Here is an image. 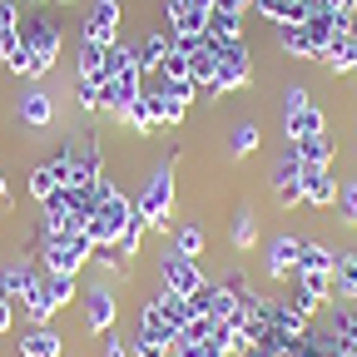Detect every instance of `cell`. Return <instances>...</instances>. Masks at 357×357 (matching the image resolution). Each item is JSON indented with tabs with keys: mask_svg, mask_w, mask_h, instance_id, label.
I'll list each match as a JSON object with an SVG mask.
<instances>
[{
	"mask_svg": "<svg viewBox=\"0 0 357 357\" xmlns=\"http://www.w3.org/2000/svg\"><path fill=\"white\" fill-rule=\"evenodd\" d=\"M134 213H139L154 234H174V223H169V213H174V169H169V164H159V169L149 174V184L139 189Z\"/></svg>",
	"mask_w": 357,
	"mask_h": 357,
	"instance_id": "1",
	"label": "cell"
},
{
	"mask_svg": "<svg viewBox=\"0 0 357 357\" xmlns=\"http://www.w3.org/2000/svg\"><path fill=\"white\" fill-rule=\"evenodd\" d=\"M213 50H218V75L208 84V95L223 100V95H234V89H243L253 79V65H248V45L243 40H213Z\"/></svg>",
	"mask_w": 357,
	"mask_h": 357,
	"instance_id": "2",
	"label": "cell"
},
{
	"mask_svg": "<svg viewBox=\"0 0 357 357\" xmlns=\"http://www.w3.org/2000/svg\"><path fill=\"white\" fill-rule=\"evenodd\" d=\"M20 40H25V50H30V60H35V79L40 75H50L55 70V60H60V30L50 25V20H40V15H20Z\"/></svg>",
	"mask_w": 357,
	"mask_h": 357,
	"instance_id": "3",
	"label": "cell"
},
{
	"mask_svg": "<svg viewBox=\"0 0 357 357\" xmlns=\"http://www.w3.org/2000/svg\"><path fill=\"white\" fill-rule=\"evenodd\" d=\"M89 234H65V238H45L40 243V263H45V273H79V268L89 263Z\"/></svg>",
	"mask_w": 357,
	"mask_h": 357,
	"instance_id": "4",
	"label": "cell"
},
{
	"mask_svg": "<svg viewBox=\"0 0 357 357\" xmlns=\"http://www.w3.org/2000/svg\"><path fill=\"white\" fill-rule=\"evenodd\" d=\"M159 278H164V288L169 293H178V298H194L208 278H204V268H199V258H184V253H164L159 258Z\"/></svg>",
	"mask_w": 357,
	"mask_h": 357,
	"instance_id": "5",
	"label": "cell"
},
{
	"mask_svg": "<svg viewBox=\"0 0 357 357\" xmlns=\"http://www.w3.org/2000/svg\"><path fill=\"white\" fill-rule=\"evenodd\" d=\"M139 95H144V70L129 65V70H119V75H109V79L100 84V109H105V114H124Z\"/></svg>",
	"mask_w": 357,
	"mask_h": 357,
	"instance_id": "6",
	"label": "cell"
},
{
	"mask_svg": "<svg viewBox=\"0 0 357 357\" xmlns=\"http://www.w3.org/2000/svg\"><path fill=\"white\" fill-rule=\"evenodd\" d=\"M268 184H273V199H278L283 208H298V204H303V159H298V149H293V144H288V149H283V159L273 164Z\"/></svg>",
	"mask_w": 357,
	"mask_h": 357,
	"instance_id": "7",
	"label": "cell"
},
{
	"mask_svg": "<svg viewBox=\"0 0 357 357\" xmlns=\"http://www.w3.org/2000/svg\"><path fill=\"white\" fill-rule=\"evenodd\" d=\"M79 303H84V328H89V333H114V318H119L114 288L95 283V288H84V293H79Z\"/></svg>",
	"mask_w": 357,
	"mask_h": 357,
	"instance_id": "8",
	"label": "cell"
},
{
	"mask_svg": "<svg viewBox=\"0 0 357 357\" xmlns=\"http://www.w3.org/2000/svg\"><path fill=\"white\" fill-rule=\"evenodd\" d=\"M79 35H84V45H114L119 40V0H95Z\"/></svg>",
	"mask_w": 357,
	"mask_h": 357,
	"instance_id": "9",
	"label": "cell"
},
{
	"mask_svg": "<svg viewBox=\"0 0 357 357\" xmlns=\"http://www.w3.org/2000/svg\"><path fill=\"white\" fill-rule=\"evenodd\" d=\"M283 134H288V144H298V139H312V134H328V114H323L318 105L283 109Z\"/></svg>",
	"mask_w": 357,
	"mask_h": 357,
	"instance_id": "10",
	"label": "cell"
},
{
	"mask_svg": "<svg viewBox=\"0 0 357 357\" xmlns=\"http://www.w3.org/2000/svg\"><path fill=\"white\" fill-rule=\"evenodd\" d=\"M134 333H144V337H159V342H178V328L169 323V312L159 307V298H144L139 303V318H134Z\"/></svg>",
	"mask_w": 357,
	"mask_h": 357,
	"instance_id": "11",
	"label": "cell"
},
{
	"mask_svg": "<svg viewBox=\"0 0 357 357\" xmlns=\"http://www.w3.org/2000/svg\"><path fill=\"white\" fill-rule=\"evenodd\" d=\"M303 204H307V208H333V204H337V178H333V169H303Z\"/></svg>",
	"mask_w": 357,
	"mask_h": 357,
	"instance_id": "12",
	"label": "cell"
},
{
	"mask_svg": "<svg viewBox=\"0 0 357 357\" xmlns=\"http://www.w3.org/2000/svg\"><path fill=\"white\" fill-rule=\"evenodd\" d=\"M298 248H303V238L298 234H278L273 243H268V278H293V268H298Z\"/></svg>",
	"mask_w": 357,
	"mask_h": 357,
	"instance_id": "13",
	"label": "cell"
},
{
	"mask_svg": "<svg viewBox=\"0 0 357 357\" xmlns=\"http://www.w3.org/2000/svg\"><path fill=\"white\" fill-rule=\"evenodd\" d=\"M328 337H333V347L342 352V357H357V307L352 303H342L333 318H328V328H323Z\"/></svg>",
	"mask_w": 357,
	"mask_h": 357,
	"instance_id": "14",
	"label": "cell"
},
{
	"mask_svg": "<svg viewBox=\"0 0 357 357\" xmlns=\"http://www.w3.org/2000/svg\"><path fill=\"white\" fill-rule=\"evenodd\" d=\"M40 283V268L30 258H15L10 268H0V298H25Z\"/></svg>",
	"mask_w": 357,
	"mask_h": 357,
	"instance_id": "15",
	"label": "cell"
},
{
	"mask_svg": "<svg viewBox=\"0 0 357 357\" xmlns=\"http://www.w3.org/2000/svg\"><path fill=\"white\" fill-rule=\"evenodd\" d=\"M303 169H333L337 164V139H328V134H312V139H298L293 144Z\"/></svg>",
	"mask_w": 357,
	"mask_h": 357,
	"instance_id": "16",
	"label": "cell"
},
{
	"mask_svg": "<svg viewBox=\"0 0 357 357\" xmlns=\"http://www.w3.org/2000/svg\"><path fill=\"white\" fill-rule=\"evenodd\" d=\"M105 50L109 45H79V60H75V79H84V84H105L109 79V65H105Z\"/></svg>",
	"mask_w": 357,
	"mask_h": 357,
	"instance_id": "17",
	"label": "cell"
},
{
	"mask_svg": "<svg viewBox=\"0 0 357 357\" xmlns=\"http://www.w3.org/2000/svg\"><path fill=\"white\" fill-rule=\"evenodd\" d=\"M278 45H283V55H293V60H318L323 55V45L307 35V25H278Z\"/></svg>",
	"mask_w": 357,
	"mask_h": 357,
	"instance_id": "18",
	"label": "cell"
},
{
	"mask_svg": "<svg viewBox=\"0 0 357 357\" xmlns=\"http://www.w3.org/2000/svg\"><path fill=\"white\" fill-rule=\"evenodd\" d=\"M253 10L273 25H303L307 20V0H253Z\"/></svg>",
	"mask_w": 357,
	"mask_h": 357,
	"instance_id": "19",
	"label": "cell"
},
{
	"mask_svg": "<svg viewBox=\"0 0 357 357\" xmlns=\"http://www.w3.org/2000/svg\"><path fill=\"white\" fill-rule=\"evenodd\" d=\"M20 357H65V342L55 328H30L20 333Z\"/></svg>",
	"mask_w": 357,
	"mask_h": 357,
	"instance_id": "20",
	"label": "cell"
},
{
	"mask_svg": "<svg viewBox=\"0 0 357 357\" xmlns=\"http://www.w3.org/2000/svg\"><path fill=\"white\" fill-rule=\"evenodd\" d=\"M119 119H124V124H129L134 134H139V139H149V134L159 129V114H154V89H144V95L134 100V105H129V109H124Z\"/></svg>",
	"mask_w": 357,
	"mask_h": 357,
	"instance_id": "21",
	"label": "cell"
},
{
	"mask_svg": "<svg viewBox=\"0 0 357 357\" xmlns=\"http://www.w3.org/2000/svg\"><path fill=\"white\" fill-rule=\"evenodd\" d=\"M20 119L30 129H45V124L55 119V95H45V89H25V95H20Z\"/></svg>",
	"mask_w": 357,
	"mask_h": 357,
	"instance_id": "22",
	"label": "cell"
},
{
	"mask_svg": "<svg viewBox=\"0 0 357 357\" xmlns=\"http://www.w3.org/2000/svg\"><path fill=\"white\" fill-rule=\"evenodd\" d=\"M333 298L337 303H357V253H337V263H333Z\"/></svg>",
	"mask_w": 357,
	"mask_h": 357,
	"instance_id": "23",
	"label": "cell"
},
{
	"mask_svg": "<svg viewBox=\"0 0 357 357\" xmlns=\"http://www.w3.org/2000/svg\"><path fill=\"white\" fill-rule=\"evenodd\" d=\"M154 298H159V307L169 312V323H174L178 333H184V328H194V323H199V307H194V298H178V293H169V288H159Z\"/></svg>",
	"mask_w": 357,
	"mask_h": 357,
	"instance_id": "24",
	"label": "cell"
},
{
	"mask_svg": "<svg viewBox=\"0 0 357 357\" xmlns=\"http://www.w3.org/2000/svg\"><path fill=\"white\" fill-rule=\"evenodd\" d=\"M333 263H337V253H333V248L303 238V248H298V268H293V273H333Z\"/></svg>",
	"mask_w": 357,
	"mask_h": 357,
	"instance_id": "25",
	"label": "cell"
},
{
	"mask_svg": "<svg viewBox=\"0 0 357 357\" xmlns=\"http://www.w3.org/2000/svg\"><path fill=\"white\" fill-rule=\"evenodd\" d=\"M55 312H60V307L50 303V293H45V273H40V283H35V288L25 293V318H30L35 328H45V323L55 318Z\"/></svg>",
	"mask_w": 357,
	"mask_h": 357,
	"instance_id": "26",
	"label": "cell"
},
{
	"mask_svg": "<svg viewBox=\"0 0 357 357\" xmlns=\"http://www.w3.org/2000/svg\"><path fill=\"white\" fill-rule=\"evenodd\" d=\"M169 35H144L139 45H134V60H139V70H159L164 60H169Z\"/></svg>",
	"mask_w": 357,
	"mask_h": 357,
	"instance_id": "27",
	"label": "cell"
},
{
	"mask_svg": "<svg viewBox=\"0 0 357 357\" xmlns=\"http://www.w3.org/2000/svg\"><path fill=\"white\" fill-rule=\"evenodd\" d=\"M144 234H149V223H144L139 213H129V223H124V229H119V238H114L119 258H139V243H144Z\"/></svg>",
	"mask_w": 357,
	"mask_h": 357,
	"instance_id": "28",
	"label": "cell"
},
{
	"mask_svg": "<svg viewBox=\"0 0 357 357\" xmlns=\"http://www.w3.org/2000/svg\"><path fill=\"white\" fill-rule=\"evenodd\" d=\"M253 243H258V213L248 204H238V213H234V248L248 253Z\"/></svg>",
	"mask_w": 357,
	"mask_h": 357,
	"instance_id": "29",
	"label": "cell"
},
{
	"mask_svg": "<svg viewBox=\"0 0 357 357\" xmlns=\"http://www.w3.org/2000/svg\"><path fill=\"white\" fill-rule=\"evenodd\" d=\"M204 35H208V40H243V15H234V10H213Z\"/></svg>",
	"mask_w": 357,
	"mask_h": 357,
	"instance_id": "30",
	"label": "cell"
},
{
	"mask_svg": "<svg viewBox=\"0 0 357 357\" xmlns=\"http://www.w3.org/2000/svg\"><path fill=\"white\" fill-rule=\"evenodd\" d=\"M258 144H263V129H258L253 119H243V124L234 129V139H229V154H234V159H248Z\"/></svg>",
	"mask_w": 357,
	"mask_h": 357,
	"instance_id": "31",
	"label": "cell"
},
{
	"mask_svg": "<svg viewBox=\"0 0 357 357\" xmlns=\"http://www.w3.org/2000/svg\"><path fill=\"white\" fill-rule=\"evenodd\" d=\"M154 114H159V124H184L189 119V105L184 100H174V95H164V89H154Z\"/></svg>",
	"mask_w": 357,
	"mask_h": 357,
	"instance_id": "32",
	"label": "cell"
},
{
	"mask_svg": "<svg viewBox=\"0 0 357 357\" xmlns=\"http://www.w3.org/2000/svg\"><path fill=\"white\" fill-rule=\"evenodd\" d=\"M204 229H199V223H184V229H174V253H184V258H199L204 253Z\"/></svg>",
	"mask_w": 357,
	"mask_h": 357,
	"instance_id": "33",
	"label": "cell"
},
{
	"mask_svg": "<svg viewBox=\"0 0 357 357\" xmlns=\"http://www.w3.org/2000/svg\"><path fill=\"white\" fill-rule=\"evenodd\" d=\"M55 189H60V178H55V164L45 159V164L30 174V199H35V204H45V199H50Z\"/></svg>",
	"mask_w": 357,
	"mask_h": 357,
	"instance_id": "34",
	"label": "cell"
},
{
	"mask_svg": "<svg viewBox=\"0 0 357 357\" xmlns=\"http://www.w3.org/2000/svg\"><path fill=\"white\" fill-rule=\"evenodd\" d=\"M45 293H50V303H55V307H65V303H75V298H79V288H75V278H70V273H45Z\"/></svg>",
	"mask_w": 357,
	"mask_h": 357,
	"instance_id": "35",
	"label": "cell"
},
{
	"mask_svg": "<svg viewBox=\"0 0 357 357\" xmlns=\"http://www.w3.org/2000/svg\"><path fill=\"white\" fill-rule=\"evenodd\" d=\"M288 283H298V288H307L318 303H333V273H293Z\"/></svg>",
	"mask_w": 357,
	"mask_h": 357,
	"instance_id": "36",
	"label": "cell"
},
{
	"mask_svg": "<svg viewBox=\"0 0 357 357\" xmlns=\"http://www.w3.org/2000/svg\"><path fill=\"white\" fill-rule=\"evenodd\" d=\"M288 307H298L303 318H318V312H323V303L312 298L307 288H298V283H288Z\"/></svg>",
	"mask_w": 357,
	"mask_h": 357,
	"instance_id": "37",
	"label": "cell"
},
{
	"mask_svg": "<svg viewBox=\"0 0 357 357\" xmlns=\"http://www.w3.org/2000/svg\"><path fill=\"white\" fill-rule=\"evenodd\" d=\"M89 258L105 263L109 273H129V258H119V248H114V243H95V248H89Z\"/></svg>",
	"mask_w": 357,
	"mask_h": 357,
	"instance_id": "38",
	"label": "cell"
},
{
	"mask_svg": "<svg viewBox=\"0 0 357 357\" xmlns=\"http://www.w3.org/2000/svg\"><path fill=\"white\" fill-rule=\"evenodd\" d=\"M129 357H169V342H159V337H144V333H134V337H129Z\"/></svg>",
	"mask_w": 357,
	"mask_h": 357,
	"instance_id": "39",
	"label": "cell"
},
{
	"mask_svg": "<svg viewBox=\"0 0 357 357\" xmlns=\"http://www.w3.org/2000/svg\"><path fill=\"white\" fill-rule=\"evenodd\" d=\"M337 204H342V223L357 229V178H347V184L337 189Z\"/></svg>",
	"mask_w": 357,
	"mask_h": 357,
	"instance_id": "40",
	"label": "cell"
},
{
	"mask_svg": "<svg viewBox=\"0 0 357 357\" xmlns=\"http://www.w3.org/2000/svg\"><path fill=\"white\" fill-rule=\"evenodd\" d=\"M189 60H194V55H178L174 45H169V60L159 65V70H164V79H189Z\"/></svg>",
	"mask_w": 357,
	"mask_h": 357,
	"instance_id": "41",
	"label": "cell"
},
{
	"mask_svg": "<svg viewBox=\"0 0 357 357\" xmlns=\"http://www.w3.org/2000/svg\"><path fill=\"white\" fill-rule=\"evenodd\" d=\"M159 89H164V95H174V100H184V105H194V95H199L194 79H164Z\"/></svg>",
	"mask_w": 357,
	"mask_h": 357,
	"instance_id": "42",
	"label": "cell"
},
{
	"mask_svg": "<svg viewBox=\"0 0 357 357\" xmlns=\"http://www.w3.org/2000/svg\"><path fill=\"white\" fill-rule=\"evenodd\" d=\"M75 100H79L84 114H95V109H100V89H95V84H84V79H75Z\"/></svg>",
	"mask_w": 357,
	"mask_h": 357,
	"instance_id": "43",
	"label": "cell"
},
{
	"mask_svg": "<svg viewBox=\"0 0 357 357\" xmlns=\"http://www.w3.org/2000/svg\"><path fill=\"white\" fill-rule=\"evenodd\" d=\"M189 10H194V0H164V20H169V30H174L178 20H184Z\"/></svg>",
	"mask_w": 357,
	"mask_h": 357,
	"instance_id": "44",
	"label": "cell"
},
{
	"mask_svg": "<svg viewBox=\"0 0 357 357\" xmlns=\"http://www.w3.org/2000/svg\"><path fill=\"white\" fill-rule=\"evenodd\" d=\"M20 25V0H0V30Z\"/></svg>",
	"mask_w": 357,
	"mask_h": 357,
	"instance_id": "45",
	"label": "cell"
},
{
	"mask_svg": "<svg viewBox=\"0 0 357 357\" xmlns=\"http://www.w3.org/2000/svg\"><path fill=\"white\" fill-rule=\"evenodd\" d=\"M105 357H129V342L114 337V333H105Z\"/></svg>",
	"mask_w": 357,
	"mask_h": 357,
	"instance_id": "46",
	"label": "cell"
},
{
	"mask_svg": "<svg viewBox=\"0 0 357 357\" xmlns=\"http://www.w3.org/2000/svg\"><path fill=\"white\" fill-rule=\"evenodd\" d=\"M342 70L357 75V30H352V40H347V50H342Z\"/></svg>",
	"mask_w": 357,
	"mask_h": 357,
	"instance_id": "47",
	"label": "cell"
},
{
	"mask_svg": "<svg viewBox=\"0 0 357 357\" xmlns=\"http://www.w3.org/2000/svg\"><path fill=\"white\" fill-rule=\"evenodd\" d=\"M10 323H15V312H10V298H0V333H10Z\"/></svg>",
	"mask_w": 357,
	"mask_h": 357,
	"instance_id": "48",
	"label": "cell"
},
{
	"mask_svg": "<svg viewBox=\"0 0 357 357\" xmlns=\"http://www.w3.org/2000/svg\"><path fill=\"white\" fill-rule=\"evenodd\" d=\"M0 204H10V189H6V174H0Z\"/></svg>",
	"mask_w": 357,
	"mask_h": 357,
	"instance_id": "49",
	"label": "cell"
},
{
	"mask_svg": "<svg viewBox=\"0 0 357 357\" xmlns=\"http://www.w3.org/2000/svg\"><path fill=\"white\" fill-rule=\"evenodd\" d=\"M35 6H55V0H35Z\"/></svg>",
	"mask_w": 357,
	"mask_h": 357,
	"instance_id": "50",
	"label": "cell"
},
{
	"mask_svg": "<svg viewBox=\"0 0 357 357\" xmlns=\"http://www.w3.org/2000/svg\"><path fill=\"white\" fill-rule=\"evenodd\" d=\"M60 6H70V0H60Z\"/></svg>",
	"mask_w": 357,
	"mask_h": 357,
	"instance_id": "51",
	"label": "cell"
}]
</instances>
